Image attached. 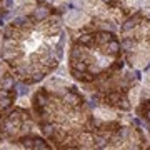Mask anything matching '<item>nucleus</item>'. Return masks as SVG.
<instances>
[{
  "label": "nucleus",
  "instance_id": "f3484780",
  "mask_svg": "<svg viewBox=\"0 0 150 150\" xmlns=\"http://www.w3.org/2000/svg\"><path fill=\"white\" fill-rule=\"evenodd\" d=\"M48 87H54V88H59V87H64V82L59 80V79H52L48 82Z\"/></svg>",
  "mask_w": 150,
  "mask_h": 150
},
{
  "label": "nucleus",
  "instance_id": "ddd939ff",
  "mask_svg": "<svg viewBox=\"0 0 150 150\" xmlns=\"http://www.w3.org/2000/svg\"><path fill=\"white\" fill-rule=\"evenodd\" d=\"M48 145L43 139H38V137H33V150H47Z\"/></svg>",
  "mask_w": 150,
  "mask_h": 150
},
{
  "label": "nucleus",
  "instance_id": "2eb2a0df",
  "mask_svg": "<svg viewBox=\"0 0 150 150\" xmlns=\"http://www.w3.org/2000/svg\"><path fill=\"white\" fill-rule=\"evenodd\" d=\"M12 103H13V98H10V97H2V98H0V110L10 108Z\"/></svg>",
  "mask_w": 150,
  "mask_h": 150
},
{
  "label": "nucleus",
  "instance_id": "20e7f679",
  "mask_svg": "<svg viewBox=\"0 0 150 150\" xmlns=\"http://www.w3.org/2000/svg\"><path fill=\"white\" fill-rule=\"evenodd\" d=\"M103 48H105V52H107L108 55H118L120 50H122V45H120V42H118L117 38H113V40H110L107 45H103Z\"/></svg>",
  "mask_w": 150,
  "mask_h": 150
},
{
  "label": "nucleus",
  "instance_id": "9d476101",
  "mask_svg": "<svg viewBox=\"0 0 150 150\" xmlns=\"http://www.w3.org/2000/svg\"><path fill=\"white\" fill-rule=\"evenodd\" d=\"M135 45H137V40H135L134 37H127V38H123V42H122V48H123V50H127V52L134 50Z\"/></svg>",
  "mask_w": 150,
  "mask_h": 150
},
{
  "label": "nucleus",
  "instance_id": "a211bd4d",
  "mask_svg": "<svg viewBox=\"0 0 150 150\" xmlns=\"http://www.w3.org/2000/svg\"><path fill=\"white\" fill-rule=\"evenodd\" d=\"M135 60H137V57H135V54H132V50H130L129 54H127V62H129V65H135Z\"/></svg>",
  "mask_w": 150,
  "mask_h": 150
},
{
  "label": "nucleus",
  "instance_id": "f257e3e1",
  "mask_svg": "<svg viewBox=\"0 0 150 150\" xmlns=\"http://www.w3.org/2000/svg\"><path fill=\"white\" fill-rule=\"evenodd\" d=\"M50 102V95L45 90H38L33 97V108H40V107H47Z\"/></svg>",
  "mask_w": 150,
  "mask_h": 150
},
{
  "label": "nucleus",
  "instance_id": "423d86ee",
  "mask_svg": "<svg viewBox=\"0 0 150 150\" xmlns=\"http://www.w3.org/2000/svg\"><path fill=\"white\" fill-rule=\"evenodd\" d=\"M48 15H50V10L48 8H45V7H38L37 10H33V20L35 22H43V20H47Z\"/></svg>",
  "mask_w": 150,
  "mask_h": 150
},
{
  "label": "nucleus",
  "instance_id": "39448f33",
  "mask_svg": "<svg viewBox=\"0 0 150 150\" xmlns=\"http://www.w3.org/2000/svg\"><path fill=\"white\" fill-rule=\"evenodd\" d=\"M82 20H83V13L80 10H70L67 13V22L70 25H79Z\"/></svg>",
  "mask_w": 150,
  "mask_h": 150
},
{
  "label": "nucleus",
  "instance_id": "9b49d317",
  "mask_svg": "<svg viewBox=\"0 0 150 150\" xmlns=\"http://www.w3.org/2000/svg\"><path fill=\"white\" fill-rule=\"evenodd\" d=\"M40 130H42V134L45 135V137H50V135H52V132L55 130V127H54V123H52V122H42Z\"/></svg>",
  "mask_w": 150,
  "mask_h": 150
},
{
  "label": "nucleus",
  "instance_id": "4468645a",
  "mask_svg": "<svg viewBox=\"0 0 150 150\" xmlns=\"http://www.w3.org/2000/svg\"><path fill=\"white\" fill-rule=\"evenodd\" d=\"M18 142L22 144L23 149H33V137H30V135H28V137H22Z\"/></svg>",
  "mask_w": 150,
  "mask_h": 150
},
{
  "label": "nucleus",
  "instance_id": "aec40b11",
  "mask_svg": "<svg viewBox=\"0 0 150 150\" xmlns=\"http://www.w3.org/2000/svg\"><path fill=\"white\" fill-rule=\"evenodd\" d=\"M7 7H13V2L12 0H7Z\"/></svg>",
  "mask_w": 150,
  "mask_h": 150
},
{
  "label": "nucleus",
  "instance_id": "dca6fc26",
  "mask_svg": "<svg viewBox=\"0 0 150 150\" xmlns=\"http://www.w3.org/2000/svg\"><path fill=\"white\" fill-rule=\"evenodd\" d=\"M17 93H18V95H27L28 93V83H25V82H23V83H18V85H17Z\"/></svg>",
  "mask_w": 150,
  "mask_h": 150
},
{
  "label": "nucleus",
  "instance_id": "f8f14e48",
  "mask_svg": "<svg viewBox=\"0 0 150 150\" xmlns=\"http://www.w3.org/2000/svg\"><path fill=\"white\" fill-rule=\"evenodd\" d=\"M30 22V18L28 17H17V18H13L12 20V25L17 28H20V27H27V23Z\"/></svg>",
  "mask_w": 150,
  "mask_h": 150
},
{
  "label": "nucleus",
  "instance_id": "393cba45",
  "mask_svg": "<svg viewBox=\"0 0 150 150\" xmlns=\"http://www.w3.org/2000/svg\"><path fill=\"white\" fill-rule=\"evenodd\" d=\"M149 42H150V38H149Z\"/></svg>",
  "mask_w": 150,
  "mask_h": 150
},
{
  "label": "nucleus",
  "instance_id": "412c9836",
  "mask_svg": "<svg viewBox=\"0 0 150 150\" xmlns=\"http://www.w3.org/2000/svg\"><path fill=\"white\" fill-rule=\"evenodd\" d=\"M103 2H105V4H110V5L113 4V0H103Z\"/></svg>",
  "mask_w": 150,
  "mask_h": 150
},
{
  "label": "nucleus",
  "instance_id": "4be33fe9",
  "mask_svg": "<svg viewBox=\"0 0 150 150\" xmlns=\"http://www.w3.org/2000/svg\"><path fill=\"white\" fill-rule=\"evenodd\" d=\"M37 2H38V4H43V2H45V0H37Z\"/></svg>",
  "mask_w": 150,
  "mask_h": 150
},
{
  "label": "nucleus",
  "instance_id": "5701e85b",
  "mask_svg": "<svg viewBox=\"0 0 150 150\" xmlns=\"http://www.w3.org/2000/svg\"><path fill=\"white\" fill-rule=\"evenodd\" d=\"M2 72H4V69H2V65H0V75H2Z\"/></svg>",
  "mask_w": 150,
  "mask_h": 150
},
{
  "label": "nucleus",
  "instance_id": "7ed1b4c3",
  "mask_svg": "<svg viewBox=\"0 0 150 150\" xmlns=\"http://www.w3.org/2000/svg\"><path fill=\"white\" fill-rule=\"evenodd\" d=\"M139 23H142V13H140V12H137V13H135V17H130V18H127V20H125V23L122 25V32H130V30H134Z\"/></svg>",
  "mask_w": 150,
  "mask_h": 150
},
{
  "label": "nucleus",
  "instance_id": "f03ea898",
  "mask_svg": "<svg viewBox=\"0 0 150 150\" xmlns=\"http://www.w3.org/2000/svg\"><path fill=\"white\" fill-rule=\"evenodd\" d=\"M115 35L112 32H108V30H100V32L95 33V45L98 47H103V45H107L110 40H113Z\"/></svg>",
  "mask_w": 150,
  "mask_h": 150
},
{
  "label": "nucleus",
  "instance_id": "1a4fd4ad",
  "mask_svg": "<svg viewBox=\"0 0 150 150\" xmlns=\"http://www.w3.org/2000/svg\"><path fill=\"white\" fill-rule=\"evenodd\" d=\"M115 107L120 108V110H125V112H127V110H130V100L127 98V95H125V93H122V95H120L118 102L115 103Z\"/></svg>",
  "mask_w": 150,
  "mask_h": 150
},
{
  "label": "nucleus",
  "instance_id": "6e6552de",
  "mask_svg": "<svg viewBox=\"0 0 150 150\" xmlns=\"http://www.w3.org/2000/svg\"><path fill=\"white\" fill-rule=\"evenodd\" d=\"M13 85H15V80H13L12 75H4V77L0 79V88L10 90V88H13Z\"/></svg>",
  "mask_w": 150,
  "mask_h": 150
},
{
  "label": "nucleus",
  "instance_id": "b1692460",
  "mask_svg": "<svg viewBox=\"0 0 150 150\" xmlns=\"http://www.w3.org/2000/svg\"><path fill=\"white\" fill-rule=\"evenodd\" d=\"M4 15H5V13H2V12H0V18H2V17H4Z\"/></svg>",
  "mask_w": 150,
  "mask_h": 150
},
{
  "label": "nucleus",
  "instance_id": "6ab92c4d",
  "mask_svg": "<svg viewBox=\"0 0 150 150\" xmlns=\"http://www.w3.org/2000/svg\"><path fill=\"white\" fill-rule=\"evenodd\" d=\"M149 97H150V90H147V88L142 90V98H149Z\"/></svg>",
  "mask_w": 150,
  "mask_h": 150
},
{
  "label": "nucleus",
  "instance_id": "0eeeda50",
  "mask_svg": "<svg viewBox=\"0 0 150 150\" xmlns=\"http://www.w3.org/2000/svg\"><path fill=\"white\" fill-rule=\"evenodd\" d=\"M77 42L85 45L87 48L92 47V45H95V33H83V35H80V37L77 38Z\"/></svg>",
  "mask_w": 150,
  "mask_h": 150
}]
</instances>
